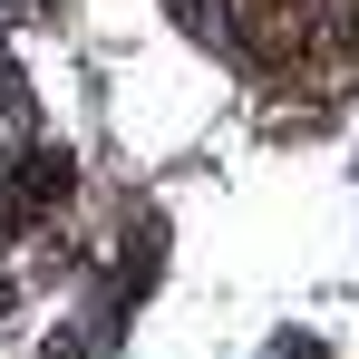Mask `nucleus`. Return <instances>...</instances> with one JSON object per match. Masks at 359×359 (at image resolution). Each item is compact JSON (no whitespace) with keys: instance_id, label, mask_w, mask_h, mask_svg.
<instances>
[{"instance_id":"2","label":"nucleus","mask_w":359,"mask_h":359,"mask_svg":"<svg viewBox=\"0 0 359 359\" xmlns=\"http://www.w3.org/2000/svg\"><path fill=\"white\" fill-rule=\"evenodd\" d=\"M49 194H68V156H29V165H20V184H10V204H0V214L20 224V214H29V204H49Z\"/></svg>"},{"instance_id":"1","label":"nucleus","mask_w":359,"mask_h":359,"mask_svg":"<svg viewBox=\"0 0 359 359\" xmlns=\"http://www.w3.org/2000/svg\"><path fill=\"white\" fill-rule=\"evenodd\" d=\"M184 29L233 49L262 78L359 68V0H184Z\"/></svg>"}]
</instances>
